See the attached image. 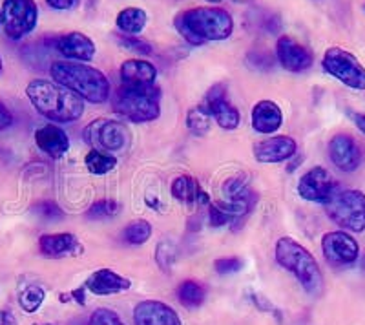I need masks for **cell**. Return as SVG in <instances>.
Instances as JSON below:
<instances>
[{
    "label": "cell",
    "instance_id": "6da1fadb",
    "mask_svg": "<svg viewBox=\"0 0 365 325\" xmlns=\"http://www.w3.org/2000/svg\"><path fill=\"white\" fill-rule=\"evenodd\" d=\"M175 29L192 46L210 41H225L232 35L234 21L230 13L216 6H200L179 13L174 21Z\"/></svg>",
    "mask_w": 365,
    "mask_h": 325
},
{
    "label": "cell",
    "instance_id": "7a4b0ae2",
    "mask_svg": "<svg viewBox=\"0 0 365 325\" xmlns=\"http://www.w3.org/2000/svg\"><path fill=\"white\" fill-rule=\"evenodd\" d=\"M26 96L42 117L53 123H73L84 113V99L68 88L44 79H34Z\"/></svg>",
    "mask_w": 365,
    "mask_h": 325
},
{
    "label": "cell",
    "instance_id": "3957f363",
    "mask_svg": "<svg viewBox=\"0 0 365 325\" xmlns=\"http://www.w3.org/2000/svg\"><path fill=\"white\" fill-rule=\"evenodd\" d=\"M53 83L68 88L84 100L93 105H101L110 99L112 88L103 71L90 66L86 63H73V61H57L50 66Z\"/></svg>",
    "mask_w": 365,
    "mask_h": 325
},
{
    "label": "cell",
    "instance_id": "277c9868",
    "mask_svg": "<svg viewBox=\"0 0 365 325\" xmlns=\"http://www.w3.org/2000/svg\"><path fill=\"white\" fill-rule=\"evenodd\" d=\"M274 254H276V262L285 271L292 272L309 294H312V296L322 294V291H324V274H322V269H319L314 256L302 243L289 238V236L279 238L278 243H276Z\"/></svg>",
    "mask_w": 365,
    "mask_h": 325
},
{
    "label": "cell",
    "instance_id": "5b68a950",
    "mask_svg": "<svg viewBox=\"0 0 365 325\" xmlns=\"http://www.w3.org/2000/svg\"><path fill=\"white\" fill-rule=\"evenodd\" d=\"M161 90L155 84L128 86L120 84L112 97V108L117 115L132 123H150L161 115Z\"/></svg>",
    "mask_w": 365,
    "mask_h": 325
},
{
    "label": "cell",
    "instance_id": "8992f818",
    "mask_svg": "<svg viewBox=\"0 0 365 325\" xmlns=\"http://www.w3.org/2000/svg\"><path fill=\"white\" fill-rule=\"evenodd\" d=\"M325 212L338 227L351 232L365 230V194L361 190H334L325 201Z\"/></svg>",
    "mask_w": 365,
    "mask_h": 325
},
{
    "label": "cell",
    "instance_id": "52a82bcc",
    "mask_svg": "<svg viewBox=\"0 0 365 325\" xmlns=\"http://www.w3.org/2000/svg\"><path fill=\"white\" fill-rule=\"evenodd\" d=\"M322 66L329 76L340 81L351 90H365V68L351 51L340 46H331L324 53Z\"/></svg>",
    "mask_w": 365,
    "mask_h": 325
},
{
    "label": "cell",
    "instance_id": "ba28073f",
    "mask_svg": "<svg viewBox=\"0 0 365 325\" xmlns=\"http://www.w3.org/2000/svg\"><path fill=\"white\" fill-rule=\"evenodd\" d=\"M0 13L6 35L13 41H21L31 33L38 21V8L35 0H4Z\"/></svg>",
    "mask_w": 365,
    "mask_h": 325
},
{
    "label": "cell",
    "instance_id": "9c48e42d",
    "mask_svg": "<svg viewBox=\"0 0 365 325\" xmlns=\"http://www.w3.org/2000/svg\"><path fill=\"white\" fill-rule=\"evenodd\" d=\"M84 141L96 150L119 152L128 145V130L119 121L96 119L84 130Z\"/></svg>",
    "mask_w": 365,
    "mask_h": 325
},
{
    "label": "cell",
    "instance_id": "30bf717a",
    "mask_svg": "<svg viewBox=\"0 0 365 325\" xmlns=\"http://www.w3.org/2000/svg\"><path fill=\"white\" fill-rule=\"evenodd\" d=\"M322 250H324L325 259L336 267L353 265L360 254V247H358L356 239L344 230L325 234L324 239H322Z\"/></svg>",
    "mask_w": 365,
    "mask_h": 325
},
{
    "label": "cell",
    "instance_id": "8fae6325",
    "mask_svg": "<svg viewBox=\"0 0 365 325\" xmlns=\"http://www.w3.org/2000/svg\"><path fill=\"white\" fill-rule=\"evenodd\" d=\"M276 55L278 61L287 71L292 73H302L309 70L314 63V55L307 46H303L302 42L296 41L291 35H282L276 42Z\"/></svg>",
    "mask_w": 365,
    "mask_h": 325
},
{
    "label": "cell",
    "instance_id": "7c38bea8",
    "mask_svg": "<svg viewBox=\"0 0 365 325\" xmlns=\"http://www.w3.org/2000/svg\"><path fill=\"white\" fill-rule=\"evenodd\" d=\"M200 106L212 119H216V123L223 130H236L240 126V112H237L236 106L228 103V99L225 97L223 86L210 88V92L207 93V97H205Z\"/></svg>",
    "mask_w": 365,
    "mask_h": 325
},
{
    "label": "cell",
    "instance_id": "4fadbf2b",
    "mask_svg": "<svg viewBox=\"0 0 365 325\" xmlns=\"http://www.w3.org/2000/svg\"><path fill=\"white\" fill-rule=\"evenodd\" d=\"M334 190H336V183L324 167L311 168L307 174L302 175L298 183L299 196L312 203H325Z\"/></svg>",
    "mask_w": 365,
    "mask_h": 325
},
{
    "label": "cell",
    "instance_id": "5bb4252c",
    "mask_svg": "<svg viewBox=\"0 0 365 325\" xmlns=\"http://www.w3.org/2000/svg\"><path fill=\"white\" fill-rule=\"evenodd\" d=\"M329 158L341 172H354L361 162V150L358 143L347 134H336L329 143Z\"/></svg>",
    "mask_w": 365,
    "mask_h": 325
},
{
    "label": "cell",
    "instance_id": "9a60e30c",
    "mask_svg": "<svg viewBox=\"0 0 365 325\" xmlns=\"http://www.w3.org/2000/svg\"><path fill=\"white\" fill-rule=\"evenodd\" d=\"M135 325H182L181 318L170 305L159 300H145L133 309Z\"/></svg>",
    "mask_w": 365,
    "mask_h": 325
},
{
    "label": "cell",
    "instance_id": "2e32d148",
    "mask_svg": "<svg viewBox=\"0 0 365 325\" xmlns=\"http://www.w3.org/2000/svg\"><path fill=\"white\" fill-rule=\"evenodd\" d=\"M55 48L61 55L68 58V61H79V63H88L96 57V44L88 35L81 33V31H70V33L58 35L55 38Z\"/></svg>",
    "mask_w": 365,
    "mask_h": 325
},
{
    "label": "cell",
    "instance_id": "e0dca14e",
    "mask_svg": "<svg viewBox=\"0 0 365 325\" xmlns=\"http://www.w3.org/2000/svg\"><path fill=\"white\" fill-rule=\"evenodd\" d=\"M38 249L48 258H73V256H81L84 252L83 243L77 239V236L70 232L61 234H44L38 239Z\"/></svg>",
    "mask_w": 365,
    "mask_h": 325
},
{
    "label": "cell",
    "instance_id": "ac0fdd59",
    "mask_svg": "<svg viewBox=\"0 0 365 325\" xmlns=\"http://www.w3.org/2000/svg\"><path fill=\"white\" fill-rule=\"evenodd\" d=\"M298 150V145L289 135H276V138L265 139L254 146V158L257 162L270 165V162H282L291 159Z\"/></svg>",
    "mask_w": 365,
    "mask_h": 325
},
{
    "label": "cell",
    "instance_id": "d6986e66",
    "mask_svg": "<svg viewBox=\"0 0 365 325\" xmlns=\"http://www.w3.org/2000/svg\"><path fill=\"white\" fill-rule=\"evenodd\" d=\"M252 128L257 134H274L283 125V112L274 100H257L252 108Z\"/></svg>",
    "mask_w": 365,
    "mask_h": 325
},
{
    "label": "cell",
    "instance_id": "ffe728a7",
    "mask_svg": "<svg viewBox=\"0 0 365 325\" xmlns=\"http://www.w3.org/2000/svg\"><path fill=\"white\" fill-rule=\"evenodd\" d=\"M132 287V282L125 276L117 274L110 269H101L88 278L86 289L97 296H110L117 292H125Z\"/></svg>",
    "mask_w": 365,
    "mask_h": 325
},
{
    "label": "cell",
    "instance_id": "44dd1931",
    "mask_svg": "<svg viewBox=\"0 0 365 325\" xmlns=\"http://www.w3.org/2000/svg\"><path fill=\"white\" fill-rule=\"evenodd\" d=\"M35 143L44 154L50 158L58 159L63 158L70 148V139L63 128H58L57 125H46L35 132Z\"/></svg>",
    "mask_w": 365,
    "mask_h": 325
},
{
    "label": "cell",
    "instance_id": "7402d4cb",
    "mask_svg": "<svg viewBox=\"0 0 365 325\" xmlns=\"http://www.w3.org/2000/svg\"><path fill=\"white\" fill-rule=\"evenodd\" d=\"M120 83L128 86H148L155 84L158 70L152 63L143 58H130L120 64Z\"/></svg>",
    "mask_w": 365,
    "mask_h": 325
},
{
    "label": "cell",
    "instance_id": "603a6c76",
    "mask_svg": "<svg viewBox=\"0 0 365 325\" xmlns=\"http://www.w3.org/2000/svg\"><path fill=\"white\" fill-rule=\"evenodd\" d=\"M172 196L181 201V203L188 205V207H192L194 203L208 205L207 192H203V188L190 175L175 177L174 183H172Z\"/></svg>",
    "mask_w": 365,
    "mask_h": 325
},
{
    "label": "cell",
    "instance_id": "cb8c5ba5",
    "mask_svg": "<svg viewBox=\"0 0 365 325\" xmlns=\"http://www.w3.org/2000/svg\"><path fill=\"white\" fill-rule=\"evenodd\" d=\"M146 21H148V17H146L145 9L126 8L119 11L115 24L125 35H139L145 29Z\"/></svg>",
    "mask_w": 365,
    "mask_h": 325
},
{
    "label": "cell",
    "instance_id": "d4e9b609",
    "mask_svg": "<svg viewBox=\"0 0 365 325\" xmlns=\"http://www.w3.org/2000/svg\"><path fill=\"white\" fill-rule=\"evenodd\" d=\"M178 300L187 309H197L205 301L203 285L194 282V279H185L178 287Z\"/></svg>",
    "mask_w": 365,
    "mask_h": 325
},
{
    "label": "cell",
    "instance_id": "484cf974",
    "mask_svg": "<svg viewBox=\"0 0 365 325\" xmlns=\"http://www.w3.org/2000/svg\"><path fill=\"white\" fill-rule=\"evenodd\" d=\"M86 167L91 174H97V175H103V174H108L115 168L117 165V159L113 158L110 152H104V150H90L86 155Z\"/></svg>",
    "mask_w": 365,
    "mask_h": 325
},
{
    "label": "cell",
    "instance_id": "4316f807",
    "mask_svg": "<svg viewBox=\"0 0 365 325\" xmlns=\"http://www.w3.org/2000/svg\"><path fill=\"white\" fill-rule=\"evenodd\" d=\"M44 289L38 287V285H28V287L19 294V304H21L22 311H26V313H35V311H38V307L44 304Z\"/></svg>",
    "mask_w": 365,
    "mask_h": 325
},
{
    "label": "cell",
    "instance_id": "83f0119b",
    "mask_svg": "<svg viewBox=\"0 0 365 325\" xmlns=\"http://www.w3.org/2000/svg\"><path fill=\"white\" fill-rule=\"evenodd\" d=\"M152 236V225L145 220H137L125 229V242L130 245H145Z\"/></svg>",
    "mask_w": 365,
    "mask_h": 325
},
{
    "label": "cell",
    "instance_id": "f1b7e54d",
    "mask_svg": "<svg viewBox=\"0 0 365 325\" xmlns=\"http://www.w3.org/2000/svg\"><path fill=\"white\" fill-rule=\"evenodd\" d=\"M223 192L225 196L228 197V201H236V200H243L250 194V188H249V180H247V175L243 174H237L234 177L227 181L223 185Z\"/></svg>",
    "mask_w": 365,
    "mask_h": 325
},
{
    "label": "cell",
    "instance_id": "f546056e",
    "mask_svg": "<svg viewBox=\"0 0 365 325\" xmlns=\"http://www.w3.org/2000/svg\"><path fill=\"white\" fill-rule=\"evenodd\" d=\"M210 119L212 117L201 106H195L187 115L188 130H192L195 135H205L210 130Z\"/></svg>",
    "mask_w": 365,
    "mask_h": 325
},
{
    "label": "cell",
    "instance_id": "4dcf8cb0",
    "mask_svg": "<svg viewBox=\"0 0 365 325\" xmlns=\"http://www.w3.org/2000/svg\"><path fill=\"white\" fill-rule=\"evenodd\" d=\"M119 212V205L115 201H108V200H103V201H97L90 207L88 210V217H97V220H104V217H112Z\"/></svg>",
    "mask_w": 365,
    "mask_h": 325
},
{
    "label": "cell",
    "instance_id": "1f68e13d",
    "mask_svg": "<svg viewBox=\"0 0 365 325\" xmlns=\"http://www.w3.org/2000/svg\"><path fill=\"white\" fill-rule=\"evenodd\" d=\"M88 325H125L119 314L112 309H97L90 316V324Z\"/></svg>",
    "mask_w": 365,
    "mask_h": 325
},
{
    "label": "cell",
    "instance_id": "d6a6232c",
    "mask_svg": "<svg viewBox=\"0 0 365 325\" xmlns=\"http://www.w3.org/2000/svg\"><path fill=\"white\" fill-rule=\"evenodd\" d=\"M155 262L159 263V267L165 269V271H168V269H172V265H174L175 262V249L170 245V243H161V245L158 247V250H155Z\"/></svg>",
    "mask_w": 365,
    "mask_h": 325
},
{
    "label": "cell",
    "instance_id": "836d02e7",
    "mask_svg": "<svg viewBox=\"0 0 365 325\" xmlns=\"http://www.w3.org/2000/svg\"><path fill=\"white\" fill-rule=\"evenodd\" d=\"M214 269L221 276L234 274V272H240L243 269V262L240 258H221L214 262Z\"/></svg>",
    "mask_w": 365,
    "mask_h": 325
},
{
    "label": "cell",
    "instance_id": "e575fe53",
    "mask_svg": "<svg viewBox=\"0 0 365 325\" xmlns=\"http://www.w3.org/2000/svg\"><path fill=\"white\" fill-rule=\"evenodd\" d=\"M120 44H123L125 48H128V50L137 51V53H143V55L152 53V48H150L148 42L139 41L135 35H123V37H120Z\"/></svg>",
    "mask_w": 365,
    "mask_h": 325
},
{
    "label": "cell",
    "instance_id": "d590c367",
    "mask_svg": "<svg viewBox=\"0 0 365 325\" xmlns=\"http://www.w3.org/2000/svg\"><path fill=\"white\" fill-rule=\"evenodd\" d=\"M37 212L41 214L46 220H63L64 212L61 210L57 203L53 201H42V203L37 205Z\"/></svg>",
    "mask_w": 365,
    "mask_h": 325
},
{
    "label": "cell",
    "instance_id": "8d00e7d4",
    "mask_svg": "<svg viewBox=\"0 0 365 325\" xmlns=\"http://www.w3.org/2000/svg\"><path fill=\"white\" fill-rule=\"evenodd\" d=\"M208 216H210V225L212 227H223L227 223L232 221V217L228 216L223 209H221L220 205H210V210H208Z\"/></svg>",
    "mask_w": 365,
    "mask_h": 325
},
{
    "label": "cell",
    "instance_id": "74e56055",
    "mask_svg": "<svg viewBox=\"0 0 365 325\" xmlns=\"http://www.w3.org/2000/svg\"><path fill=\"white\" fill-rule=\"evenodd\" d=\"M11 125H13L11 112H9L8 106L0 100V132H2V130H8Z\"/></svg>",
    "mask_w": 365,
    "mask_h": 325
},
{
    "label": "cell",
    "instance_id": "f35d334b",
    "mask_svg": "<svg viewBox=\"0 0 365 325\" xmlns=\"http://www.w3.org/2000/svg\"><path fill=\"white\" fill-rule=\"evenodd\" d=\"M46 2H48V6H50V8L58 9V11H64V9L73 8L77 0H46Z\"/></svg>",
    "mask_w": 365,
    "mask_h": 325
},
{
    "label": "cell",
    "instance_id": "ab89813d",
    "mask_svg": "<svg viewBox=\"0 0 365 325\" xmlns=\"http://www.w3.org/2000/svg\"><path fill=\"white\" fill-rule=\"evenodd\" d=\"M0 325H17V318L9 311H0Z\"/></svg>",
    "mask_w": 365,
    "mask_h": 325
},
{
    "label": "cell",
    "instance_id": "60d3db41",
    "mask_svg": "<svg viewBox=\"0 0 365 325\" xmlns=\"http://www.w3.org/2000/svg\"><path fill=\"white\" fill-rule=\"evenodd\" d=\"M353 121H354V125L358 126V130H360V132H364V134H365V112L353 113Z\"/></svg>",
    "mask_w": 365,
    "mask_h": 325
},
{
    "label": "cell",
    "instance_id": "b9f144b4",
    "mask_svg": "<svg viewBox=\"0 0 365 325\" xmlns=\"http://www.w3.org/2000/svg\"><path fill=\"white\" fill-rule=\"evenodd\" d=\"M70 300H77V304L81 305L86 304V300H84V289L83 287L75 289V291L70 294Z\"/></svg>",
    "mask_w": 365,
    "mask_h": 325
},
{
    "label": "cell",
    "instance_id": "7bdbcfd3",
    "mask_svg": "<svg viewBox=\"0 0 365 325\" xmlns=\"http://www.w3.org/2000/svg\"><path fill=\"white\" fill-rule=\"evenodd\" d=\"M207 2H212V4H217V2H221V0H207Z\"/></svg>",
    "mask_w": 365,
    "mask_h": 325
},
{
    "label": "cell",
    "instance_id": "ee69618b",
    "mask_svg": "<svg viewBox=\"0 0 365 325\" xmlns=\"http://www.w3.org/2000/svg\"><path fill=\"white\" fill-rule=\"evenodd\" d=\"M0 73H2V58H0Z\"/></svg>",
    "mask_w": 365,
    "mask_h": 325
},
{
    "label": "cell",
    "instance_id": "f6af8a7d",
    "mask_svg": "<svg viewBox=\"0 0 365 325\" xmlns=\"http://www.w3.org/2000/svg\"><path fill=\"white\" fill-rule=\"evenodd\" d=\"M0 26H2V13H0Z\"/></svg>",
    "mask_w": 365,
    "mask_h": 325
},
{
    "label": "cell",
    "instance_id": "bcb514c9",
    "mask_svg": "<svg viewBox=\"0 0 365 325\" xmlns=\"http://www.w3.org/2000/svg\"><path fill=\"white\" fill-rule=\"evenodd\" d=\"M34 325H51V324H34Z\"/></svg>",
    "mask_w": 365,
    "mask_h": 325
},
{
    "label": "cell",
    "instance_id": "7dc6e473",
    "mask_svg": "<svg viewBox=\"0 0 365 325\" xmlns=\"http://www.w3.org/2000/svg\"><path fill=\"white\" fill-rule=\"evenodd\" d=\"M236 2H245V0H236Z\"/></svg>",
    "mask_w": 365,
    "mask_h": 325
}]
</instances>
